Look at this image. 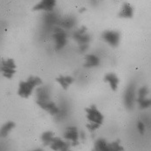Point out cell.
<instances>
[{
	"instance_id": "obj_17",
	"label": "cell",
	"mask_w": 151,
	"mask_h": 151,
	"mask_svg": "<svg viewBox=\"0 0 151 151\" xmlns=\"http://www.w3.org/2000/svg\"><path fill=\"white\" fill-rule=\"evenodd\" d=\"M56 81L59 83V85L63 90H67L74 83L75 79L70 76H59L56 78Z\"/></svg>"
},
{
	"instance_id": "obj_32",
	"label": "cell",
	"mask_w": 151,
	"mask_h": 151,
	"mask_svg": "<svg viewBox=\"0 0 151 151\" xmlns=\"http://www.w3.org/2000/svg\"><path fill=\"white\" fill-rule=\"evenodd\" d=\"M68 151H71V150H68Z\"/></svg>"
},
{
	"instance_id": "obj_18",
	"label": "cell",
	"mask_w": 151,
	"mask_h": 151,
	"mask_svg": "<svg viewBox=\"0 0 151 151\" xmlns=\"http://www.w3.org/2000/svg\"><path fill=\"white\" fill-rule=\"evenodd\" d=\"M99 64H100V59L97 56L94 54H89L85 57L84 67L93 68V67H97Z\"/></svg>"
},
{
	"instance_id": "obj_27",
	"label": "cell",
	"mask_w": 151,
	"mask_h": 151,
	"mask_svg": "<svg viewBox=\"0 0 151 151\" xmlns=\"http://www.w3.org/2000/svg\"><path fill=\"white\" fill-rule=\"evenodd\" d=\"M89 49V45H79V50L81 52H85Z\"/></svg>"
},
{
	"instance_id": "obj_2",
	"label": "cell",
	"mask_w": 151,
	"mask_h": 151,
	"mask_svg": "<svg viewBox=\"0 0 151 151\" xmlns=\"http://www.w3.org/2000/svg\"><path fill=\"white\" fill-rule=\"evenodd\" d=\"M53 39L55 41V47L58 50L64 48L67 44V33L60 26H55L53 30Z\"/></svg>"
},
{
	"instance_id": "obj_25",
	"label": "cell",
	"mask_w": 151,
	"mask_h": 151,
	"mask_svg": "<svg viewBox=\"0 0 151 151\" xmlns=\"http://www.w3.org/2000/svg\"><path fill=\"white\" fill-rule=\"evenodd\" d=\"M100 126H101V125L96 124V123H94V122H91V123L87 124V128H88V129H89L91 132H94V131L96 130Z\"/></svg>"
},
{
	"instance_id": "obj_6",
	"label": "cell",
	"mask_w": 151,
	"mask_h": 151,
	"mask_svg": "<svg viewBox=\"0 0 151 151\" xmlns=\"http://www.w3.org/2000/svg\"><path fill=\"white\" fill-rule=\"evenodd\" d=\"M103 39L112 47H117L120 43V32L116 30H105L102 35Z\"/></svg>"
},
{
	"instance_id": "obj_8",
	"label": "cell",
	"mask_w": 151,
	"mask_h": 151,
	"mask_svg": "<svg viewBox=\"0 0 151 151\" xmlns=\"http://www.w3.org/2000/svg\"><path fill=\"white\" fill-rule=\"evenodd\" d=\"M57 4V0H40L39 3H37L34 7L33 11L36 12H53Z\"/></svg>"
},
{
	"instance_id": "obj_9",
	"label": "cell",
	"mask_w": 151,
	"mask_h": 151,
	"mask_svg": "<svg viewBox=\"0 0 151 151\" xmlns=\"http://www.w3.org/2000/svg\"><path fill=\"white\" fill-rule=\"evenodd\" d=\"M64 138L66 140H69L72 142L73 146H77L79 145V132L77 131V129L74 126H70L67 128L65 133H64Z\"/></svg>"
},
{
	"instance_id": "obj_15",
	"label": "cell",
	"mask_w": 151,
	"mask_h": 151,
	"mask_svg": "<svg viewBox=\"0 0 151 151\" xmlns=\"http://www.w3.org/2000/svg\"><path fill=\"white\" fill-rule=\"evenodd\" d=\"M134 16V9L132 5L129 3H124L122 6L121 11L118 14V17L121 18H132Z\"/></svg>"
},
{
	"instance_id": "obj_23",
	"label": "cell",
	"mask_w": 151,
	"mask_h": 151,
	"mask_svg": "<svg viewBox=\"0 0 151 151\" xmlns=\"http://www.w3.org/2000/svg\"><path fill=\"white\" fill-rule=\"evenodd\" d=\"M138 104L141 109H148L151 106V99H149L147 97L144 98H137L136 99Z\"/></svg>"
},
{
	"instance_id": "obj_26",
	"label": "cell",
	"mask_w": 151,
	"mask_h": 151,
	"mask_svg": "<svg viewBox=\"0 0 151 151\" xmlns=\"http://www.w3.org/2000/svg\"><path fill=\"white\" fill-rule=\"evenodd\" d=\"M137 129H138L139 133L142 135L145 131V124L142 122H137Z\"/></svg>"
},
{
	"instance_id": "obj_24",
	"label": "cell",
	"mask_w": 151,
	"mask_h": 151,
	"mask_svg": "<svg viewBox=\"0 0 151 151\" xmlns=\"http://www.w3.org/2000/svg\"><path fill=\"white\" fill-rule=\"evenodd\" d=\"M149 94V89L145 86L143 87H141L138 91H137V95H138V97L137 98H144V97H147Z\"/></svg>"
},
{
	"instance_id": "obj_3",
	"label": "cell",
	"mask_w": 151,
	"mask_h": 151,
	"mask_svg": "<svg viewBox=\"0 0 151 151\" xmlns=\"http://www.w3.org/2000/svg\"><path fill=\"white\" fill-rule=\"evenodd\" d=\"M17 65L15 61L12 58H7L2 60L0 63V71L3 76L7 79H12L16 73Z\"/></svg>"
},
{
	"instance_id": "obj_1",
	"label": "cell",
	"mask_w": 151,
	"mask_h": 151,
	"mask_svg": "<svg viewBox=\"0 0 151 151\" xmlns=\"http://www.w3.org/2000/svg\"><path fill=\"white\" fill-rule=\"evenodd\" d=\"M42 85V79L38 76H30L26 80L21 81L18 85L17 94L23 98H28L32 95L33 91Z\"/></svg>"
},
{
	"instance_id": "obj_28",
	"label": "cell",
	"mask_w": 151,
	"mask_h": 151,
	"mask_svg": "<svg viewBox=\"0 0 151 151\" xmlns=\"http://www.w3.org/2000/svg\"><path fill=\"white\" fill-rule=\"evenodd\" d=\"M79 138H81L82 140H85V133H84V131H81L80 133H79Z\"/></svg>"
},
{
	"instance_id": "obj_19",
	"label": "cell",
	"mask_w": 151,
	"mask_h": 151,
	"mask_svg": "<svg viewBox=\"0 0 151 151\" xmlns=\"http://www.w3.org/2000/svg\"><path fill=\"white\" fill-rule=\"evenodd\" d=\"M15 122H7L6 123H4L0 129V137H6L9 135V133L15 128Z\"/></svg>"
},
{
	"instance_id": "obj_30",
	"label": "cell",
	"mask_w": 151,
	"mask_h": 151,
	"mask_svg": "<svg viewBox=\"0 0 151 151\" xmlns=\"http://www.w3.org/2000/svg\"><path fill=\"white\" fill-rule=\"evenodd\" d=\"M32 151H43L42 150H40V149H37V150H32Z\"/></svg>"
},
{
	"instance_id": "obj_4",
	"label": "cell",
	"mask_w": 151,
	"mask_h": 151,
	"mask_svg": "<svg viewBox=\"0 0 151 151\" xmlns=\"http://www.w3.org/2000/svg\"><path fill=\"white\" fill-rule=\"evenodd\" d=\"M136 83H130L129 86L127 87L125 94H124V105L128 109H132L135 101H136Z\"/></svg>"
},
{
	"instance_id": "obj_21",
	"label": "cell",
	"mask_w": 151,
	"mask_h": 151,
	"mask_svg": "<svg viewBox=\"0 0 151 151\" xmlns=\"http://www.w3.org/2000/svg\"><path fill=\"white\" fill-rule=\"evenodd\" d=\"M108 142L104 139H98L95 142V150L96 151H107Z\"/></svg>"
},
{
	"instance_id": "obj_31",
	"label": "cell",
	"mask_w": 151,
	"mask_h": 151,
	"mask_svg": "<svg viewBox=\"0 0 151 151\" xmlns=\"http://www.w3.org/2000/svg\"><path fill=\"white\" fill-rule=\"evenodd\" d=\"M92 151H96V150H92Z\"/></svg>"
},
{
	"instance_id": "obj_13",
	"label": "cell",
	"mask_w": 151,
	"mask_h": 151,
	"mask_svg": "<svg viewBox=\"0 0 151 151\" xmlns=\"http://www.w3.org/2000/svg\"><path fill=\"white\" fill-rule=\"evenodd\" d=\"M58 24L63 29H72L76 24V19L73 16H66L60 18Z\"/></svg>"
},
{
	"instance_id": "obj_29",
	"label": "cell",
	"mask_w": 151,
	"mask_h": 151,
	"mask_svg": "<svg viewBox=\"0 0 151 151\" xmlns=\"http://www.w3.org/2000/svg\"><path fill=\"white\" fill-rule=\"evenodd\" d=\"M85 12V8H82V9L80 10V12Z\"/></svg>"
},
{
	"instance_id": "obj_20",
	"label": "cell",
	"mask_w": 151,
	"mask_h": 151,
	"mask_svg": "<svg viewBox=\"0 0 151 151\" xmlns=\"http://www.w3.org/2000/svg\"><path fill=\"white\" fill-rule=\"evenodd\" d=\"M53 138H54V134L51 131H45L41 136V140L45 146H48V145L50 146Z\"/></svg>"
},
{
	"instance_id": "obj_14",
	"label": "cell",
	"mask_w": 151,
	"mask_h": 151,
	"mask_svg": "<svg viewBox=\"0 0 151 151\" xmlns=\"http://www.w3.org/2000/svg\"><path fill=\"white\" fill-rule=\"evenodd\" d=\"M43 20H44V23H45V26L50 27V26H53L54 24H58L60 18L58 17L57 13H55L53 12H46L45 14L44 15Z\"/></svg>"
},
{
	"instance_id": "obj_16",
	"label": "cell",
	"mask_w": 151,
	"mask_h": 151,
	"mask_svg": "<svg viewBox=\"0 0 151 151\" xmlns=\"http://www.w3.org/2000/svg\"><path fill=\"white\" fill-rule=\"evenodd\" d=\"M104 82L109 83L112 91H116L119 84V78L115 73H108L104 76Z\"/></svg>"
},
{
	"instance_id": "obj_5",
	"label": "cell",
	"mask_w": 151,
	"mask_h": 151,
	"mask_svg": "<svg viewBox=\"0 0 151 151\" xmlns=\"http://www.w3.org/2000/svg\"><path fill=\"white\" fill-rule=\"evenodd\" d=\"M73 38L78 45H89L91 41V35L88 33L87 28L85 26H82L81 28L77 29L73 33Z\"/></svg>"
},
{
	"instance_id": "obj_12",
	"label": "cell",
	"mask_w": 151,
	"mask_h": 151,
	"mask_svg": "<svg viewBox=\"0 0 151 151\" xmlns=\"http://www.w3.org/2000/svg\"><path fill=\"white\" fill-rule=\"evenodd\" d=\"M37 102H45L50 100V90L47 86H39L36 90Z\"/></svg>"
},
{
	"instance_id": "obj_11",
	"label": "cell",
	"mask_w": 151,
	"mask_h": 151,
	"mask_svg": "<svg viewBox=\"0 0 151 151\" xmlns=\"http://www.w3.org/2000/svg\"><path fill=\"white\" fill-rule=\"evenodd\" d=\"M37 104L41 109L49 112L51 116H56L60 112L59 108L55 104V103H53L50 100L45 101V102H37Z\"/></svg>"
},
{
	"instance_id": "obj_10",
	"label": "cell",
	"mask_w": 151,
	"mask_h": 151,
	"mask_svg": "<svg viewBox=\"0 0 151 151\" xmlns=\"http://www.w3.org/2000/svg\"><path fill=\"white\" fill-rule=\"evenodd\" d=\"M50 147L54 151H68L70 150V144L63 141L59 137H54Z\"/></svg>"
},
{
	"instance_id": "obj_7",
	"label": "cell",
	"mask_w": 151,
	"mask_h": 151,
	"mask_svg": "<svg viewBox=\"0 0 151 151\" xmlns=\"http://www.w3.org/2000/svg\"><path fill=\"white\" fill-rule=\"evenodd\" d=\"M85 111L87 113V118L89 121L91 122L102 125L104 122V116L101 114V112L97 109L96 106L91 105L90 108H87Z\"/></svg>"
},
{
	"instance_id": "obj_22",
	"label": "cell",
	"mask_w": 151,
	"mask_h": 151,
	"mask_svg": "<svg viewBox=\"0 0 151 151\" xmlns=\"http://www.w3.org/2000/svg\"><path fill=\"white\" fill-rule=\"evenodd\" d=\"M124 149L120 144V141H115L111 143H108L107 151H123Z\"/></svg>"
}]
</instances>
